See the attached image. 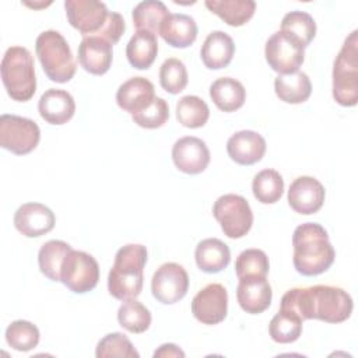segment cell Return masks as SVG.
I'll return each mask as SVG.
<instances>
[{
  "label": "cell",
  "instance_id": "cell-1",
  "mask_svg": "<svg viewBox=\"0 0 358 358\" xmlns=\"http://www.w3.org/2000/svg\"><path fill=\"white\" fill-rule=\"evenodd\" d=\"M352 298L340 287L312 285L288 289L280 309L296 313L302 320L319 319L326 323L345 322L352 313Z\"/></svg>",
  "mask_w": 358,
  "mask_h": 358
},
{
  "label": "cell",
  "instance_id": "cell-2",
  "mask_svg": "<svg viewBox=\"0 0 358 358\" xmlns=\"http://www.w3.org/2000/svg\"><path fill=\"white\" fill-rule=\"evenodd\" d=\"M292 246L294 267L302 275H319L334 263V248L329 241L327 231L317 222H305L296 227Z\"/></svg>",
  "mask_w": 358,
  "mask_h": 358
},
{
  "label": "cell",
  "instance_id": "cell-3",
  "mask_svg": "<svg viewBox=\"0 0 358 358\" xmlns=\"http://www.w3.org/2000/svg\"><path fill=\"white\" fill-rule=\"evenodd\" d=\"M147 263V249L143 245L122 246L108 274V291L120 301L137 298L143 289V268Z\"/></svg>",
  "mask_w": 358,
  "mask_h": 358
},
{
  "label": "cell",
  "instance_id": "cell-4",
  "mask_svg": "<svg viewBox=\"0 0 358 358\" xmlns=\"http://www.w3.org/2000/svg\"><path fill=\"white\" fill-rule=\"evenodd\" d=\"M1 81L8 96L18 102L29 101L36 91L35 64L24 46H10L1 59Z\"/></svg>",
  "mask_w": 358,
  "mask_h": 358
},
{
  "label": "cell",
  "instance_id": "cell-5",
  "mask_svg": "<svg viewBox=\"0 0 358 358\" xmlns=\"http://www.w3.org/2000/svg\"><path fill=\"white\" fill-rule=\"evenodd\" d=\"M35 52L48 78L55 83H67L76 74V60L64 36L48 29L38 35L35 41Z\"/></svg>",
  "mask_w": 358,
  "mask_h": 358
},
{
  "label": "cell",
  "instance_id": "cell-6",
  "mask_svg": "<svg viewBox=\"0 0 358 358\" xmlns=\"http://www.w3.org/2000/svg\"><path fill=\"white\" fill-rule=\"evenodd\" d=\"M333 98L341 106L358 102V32L352 31L344 41L333 66Z\"/></svg>",
  "mask_w": 358,
  "mask_h": 358
},
{
  "label": "cell",
  "instance_id": "cell-7",
  "mask_svg": "<svg viewBox=\"0 0 358 358\" xmlns=\"http://www.w3.org/2000/svg\"><path fill=\"white\" fill-rule=\"evenodd\" d=\"M213 215L220 222L222 232L231 239L245 236L253 224V213L248 200L234 193L224 194L215 200Z\"/></svg>",
  "mask_w": 358,
  "mask_h": 358
},
{
  "label": "cell",
  "instance_id": "cell-8",
  "mask_svg": "<svg viewBox=\"0 0 358 358\" xmlns=\"http://www.w3.org/2000/svg\"><path fill=\"white\" fill-rule=\"evenodd\" d=\"M99 280V266L94 256L83 250L71 249L60 270V281L76 294H85L94 289Z\"/></svg>",
  "mask_w": 358,
  "mask_h": 358
},
{
  "label": "cell",
  "instance_id": "cell-9",
  "mask_svg": "<svg viewBox=\"0 0 358 358\" xmlns=\"http://www.w3.org/2000/svg\"><path fill=\"white\" fill-rule=\"evenodd\" d=\"M41 140L39 126L22 116L4 113L0 116V145L17 155H25L36 148Z\"/></svg>",
  "mask_w": 358,
  "mask_h": 358
},
{
  "label": "cell",
  "instance_id": "cell-10",
  "mask_svg": "<svg viewBox=\"0 0 358 358\" xmlns=\"http://www.w3.org/2000/svg\"><path fill=\"white\" fill-rule=\"evenodd\" d=\"M264 56L268 66L278 74H289L299 70L305 59V48L281 31L274 32L266 42Z\"/></svg>",
  "mask_w": 358,
  "mask_h": 358
},
{
  "label": "cell",
  "instance_id": "cell-11",
  "mask_svg": "<svg viewBox=\"0 0 358 358\" xmlns=\"http://www.w3.org/2000/svg\"><path fill=\"white\" fill-rule=\"evenodd\" d=\"M187 289L189 275L178 263H164L152 275L151 292L161 303L172 305L179 302L187 294Z\"/></svg>",
  "mask_w": 358,
  "mask_h": 358
},
{
  "label": "cell",
  "instance_id": "cell-12",
  "mask_svg": "<svg viewBox=\"0 0 358 358\" xmlns=\"http://www.w3.org/2000/svg\"><path fill=\"white\" fill-rule=\"evenodd\" d=\"M64 8L70 25L76 28L83 38L98 34L110 13L105 3L96 0H66Z\"/></svg>",
  "mask_w": 358,
  "mask_h": 358
},
{
  "label": "cell",
  "instance_id": "cell-13",
  "mask_svg": "<svg viewBox=\"0 0 358 358\" xmlns=\"http://www.w3.org/2000/svg\"><path fill=\"white\" fill-rule=\"evenodd\" d=\"M192 313L203 324H218L228 313V292L224 285L213 282L201 288L192 299Z\"/></svg>",
  "mask_w": 358,
  "mask_h": 358
},
{
  "label": "cell",
  "instance_id": "cell-14",
  "mask_svg": "<svg viewBox=\"0 0 358 358\" xmlns=\"http://www.w3.org/2000/svg\"><path fill=\"white\" fill-rule=\"evenodd\" d=\"M172 159L180 172L197 175L207 168L210 162V150L201 138L186 136L175 141L172 147Z\"/></svg>",
  "mask_w": 358,
  "mask_h": 358
},
{
  "label": "cell",
  "instance_id": "cell-15",
  "mask_svg": "<svg viewBox=\"0 0 358 358\" xmlns=\"http://www.w3.org/2000/svg\"><path fill=\"white\" fill-rule=\"evenodd\" d=\"M324 187L312 176L296 178L288 189V203L295 213L309 215L317 213L324 203Z\"/></svg>",
  "mask_w": 358,
  "mask_h": 358
},
{
  "label": "cell",
  "instance_id": "cell-16",
  "mask_svg": "<svg viewBox=\"0 0 358 358\" xmlns=\"http://www.w3.org/2000/svg\"><path fill=\"white\" fill-rule=\"evenodd\" d=\"M55 222L53 211L41 203H25L14 214L15 229L27 238H38L50 232Z\"/></svg>",
  "mask_w": 358,
  "mask_h": 358
},
{
  "label": "cell",
  "instance_id": "cell-17",
  "mask_svg": "<svg viewBox=\"0 0 358 358\" xmlns=\"http://www.w3.org/2000/svg\"><path fill=\"white\" fill-rule=\"evenodd\" d=\"M273 298V291L268 280L262 275H248L239 278L236 288V299L239 306L250 315L264 312Z\"/></svg>",
  "mask_w": 358,
  "mask_h": 358
},
{
  "label": "cell",
  "instance_id": "cell-18",
  "mask_svg": "<svg viewBox=\"0 0 358 358\" xmlns=\"http://www.w3.org/2000/svg\"><path fill=\"white\" fill-rule=\"evenodd\" d=\"M227 152L239 165H253L264 157L266 140L257 131L241 130L228 138Z\"/></svg>",
  "mask_w": 358,
  "mask_h": 358
},
{
  "label": "cell",
  "instance_id": "cell-19",
  "mask_svg": "<svg viewBox=\"0 0 358 358\" xmlns=\"http://www.w3.org/2000/svg\"><path fill=\"white\" fill-rule=\"evenodd\" d=\"M112 46V43L99 36H85L78 45V63L85 71L102 76L110 69Z\"/></svg>",
  "mask_w": 358,
  "mask_h": 358
},
{
  "label": "cell",
  "instance_id": "cell-20",
  "mask_svg": "<svg viewBox=\"0 0 358 358\" xmlns=\"http://www.w3.org/2000/svg\"><path fill=\"white\" fill-rule=\"evenodd\" d=\"M155 98L154 84L144 77H131L116 91V102L120 109L134 115L147 108Z\"/></svg>",
  "mask_w": 358,
  "mask_h": 358
},
{
  "label": "cell",
  "instance_id": "cell-21",
  "mask_svg": "<svg viewBox=\"0 0 358 358\" xmlns=\"http://www.w3.org/2000/svg\"><path fill=\"white\" fill-rule=\"evenodd\" d=\"M38 110L43 120L59 126L67 123L73 117L76 112V102L67 91L49 88L41 95Z\"/></svg>",
  "mask_w": 358,
  "mask_h": 358
},
{
  "label": "cell",
  "instance_id": "cell-22",
  "mask_svg": "<svg viewBox=\"0 0 358 358\" xmlns=\"http://www.w3.org/2000/svg\"><path fill=\"white\" fill-rule=\"evenodd\" d=\"M161 38L173 48H187L197 38V24L193 17L180 13L169 14L159 28Z\"/></svg>",
  "mask_w": 358,
  "mask_h": 358
},
{
  "label": "cell",
  "instance_id": "cell-23",
  "mask_svg": "<svg viewBox=\"0 0 358 358\" xmlns=\"http://www.w3.org/2000/svg\"><path fill=\"white\" fill-rule=\"evenodd\" d=\"M235 53L232 38L224 31H213L203 42L200 56L204 66L210 70L227 67Z\"/></svg>",
  "mask_w": 358,
  "mask_h": 358
},
{
  "label": "cell",
  "instance_id": "cell-24",
  "mask_svg": "<svg viewBox=\"0 0 358 358\" xmlns=\"http://www.w3.org/2000/svg\"><path fill=\"white\" fill-rule=\"evenodd\" d=\"M197 267L204 273H218L231 262V252L227 243L217 238H207L197 243L194 250Z\"/></svg>",
  "mask_w": 358,
  "mask_h": 358
},
{
  "label": "cell",
  "instance_id": "cell-25",
  "mask_svg": "<svg viewBox=\"0 0 358 358\" xmlns=\"http://www.w3.org/2000/svg\"><path fill=\"white\" fill-rule=\"evenodd\" d=\"M210 98L220 110L235 112L243 106L246 90L241 81L231 77H221L210 85Z\"/></svg>",
  "mask_w": 358,
  "mask_h": 358
},
{
  "label": "cell",
  "instance_id": "cell-26",
  "mask_svg": "<svg viewBox=\"0 0 358 358\" xmlns=\"http://www.w3.org/2000/svg\"><path fill=\"white\" fill-rule=\"evenodd\" d=\"M158 53L157 35L148 31H136L126 45L129 63L138 70H147L154 63Z\"/></svg>",
  "mask_w": 358,
  "mask_h": 358
},
{
  "label": "cell",
  "instance_id": "cell-27",
  "mask_svg": "<svg viewBox=\"0 0 358 358\" xmlns=\"http://www.w3.org/2000/svg\"><path fill=\"white\" fill-rule=\"evenodd\" d=\"M275 95L287 103H302L312 92V83L306 73L295 71L289 74H278L274 80Z\"/></svg>",
  "mask_w": 358,
  "mask_h": 358
},
{
  "label": "cell",
  "instance_id": "cell-28",
  "mask_svg": "<svg viewBox=\"0 0 358 358\" xmlns=\"http://www.w3.org/2000/svg\"><path fill=\"white\" fill-rule=\"evenodd\" d=\"M206 7L217 14L225 24L241 27L255 14L256 3L253 0H206Z\"/></svg>",
  "mask_w": 358,
  "mask_h": 358
},
{
  "label": "cell",
  "instance_id": "cell-29",
  "mask_svg": "<svg viewBox=\"0 0 358 358\" xmlns=\"http://www.w3.org/2000/svg\"><path fill=\"white\" fill-rule=\"evenodd\" d=\"M71 249L73 248L67 242L59 239H52L43 243L38 253L41 273L52 281H60L62 263Z\"/></svg>",
  "mask_w": 358,
  "mask_h": 358
},
{
  "label": "cell",
  "instance_id": "cell-30",
  "mask_svg": "<svg viewBox=\"0 0 358 358\" xmlns=\"http://www.w3.org/2000/svg\"><path fill=\"white\" fill-rule=\"evenodd\" d=\"M168 7L159 0H145L138 3L131 13L133 24L137 31L159 34L161 24L169 15Z\"/></svg>",
  "mask_w": 358,
  "mask_h": 358
},
{
  "label": "cell",
  "instance_id": "cell-31",
  "mask_svg": "<svg viewBox=\"0 0 358 358\" xmlns=\"http://www.w3.org/2000/svg\"><path fill=\"white\" fill-rule=\"evenodd\" d=\"M280 31L306 48L316 35V22L310 14L296 10L284 15Z\"/></svg>",
  "mask_w": 358,
  "mask_h": 358
},
{
  "label": "cell",
  "instance_id": "cell-32",
  "mask_svg": "<svg viewBox=\"0 0 358 358\" xmlns=\"http://www.w3.org/2000/svg\"><path fill=\"white\" fill-rule=\"evenodd\" d=\"M252 190L257 201L274 204L284 193V179L275 169H263L253 178Z\"/></svg>",
  "mask_w": 358,
  "mask_h": 358
},
{
  "label": "cell",
  "instance_id": "cell-33",
  "mask_svg": "<svg viewBox=\"0 0 358 358\" xmlns=\"http://www.w3.org/2000/svg\"><path fill=\"white\" fill-rule=\"evenodd\" d=\"M210 117L208 105L196 95H185L176 103V119L189 129L203 127Z\"/></svg>",
  "mask_w": 358,
  "mask_h": 358
},
{
  "label": "cell",
  "instance_id": "cell-34",
  "mask_svg": "<svg viewBox=\"0 0 358 358\" xmlns=\"http://www.w3.org/2000/svg\"><path fill=\"white\" fill-rule=\"evenodd\" d=\"M302 322L296 313L280 309L268 324V333L275 343H294L302 333Z\"/></svg>",
  "mask_w": 358,
  "mask_h": 358
},
{
  "label": "cell",
  "instance_id": "cell-35",
  "mask_svg": "<svg viewBox=\"0 0 358 358\" xmlns=\"http://www.w3.org/2000/svg\"><path fill=\"white\" fill-rule=\"evenodd\" d=\"M119 324L130 333H144L151 324L150 310L136 298L124 301L117 310Z\"/></svg>",
  "mask_w": 358,
  "mask_h": 358
},
{
  "label": "cell",
  "instance_id": "cell-36",
  "mask_svg": "<svg viewBox=\"0 0 358 358\" xmlns=\"http://www.w3.org/2000/svg\"><path fill=\"white\" fill-rule=\"evenodd\" d=\"M39 337L38 327L28 320H14L6 329V341L17 351H31L38 345Z\"/></svg>",
  "mask_w": 358,
  "mask_h": 358
},
{
  "label": "cell",
  "instance_id": "cell-37",
  "mask_svg": "<svg viewBox=\"0 0 358 358\" xmlns=\"http://www.w3.org/2000/svg\"><path fill=\"white\" fill-rule=\"evenodd\" d=\"M187 70L182 60L176 57L166 59L159 69V84L169 94H179L187 85Z\"/></svg>",
  "mask_w": 358,
  "mask_h": 358
},
{
  "label": "cell",
  "instance_id": "cell-38",
  "mask_svg": "<svg viewBox=\"0 0 358 358\" xmlns=\"http://www.w3.org/2000/svg\"><path fill=\"white\" fill-rule=\"evenodd\" d=\"M268 268V257L260 249H246L239 253L235 262V273L238 278H243L248 275L266 277Z\"/></svg>",
  "mask_w": 358,
  "mask_h": 358
},
{
  "label": "cell",
  "instance_id": "cell-39",
  "mask_svg": "<svg viewBox=\"0 0 358 358\" xmlns=\"http://www.w3.org/2000/svg\"><path fill=\"white\" fill-rule=\"evenodd\" d=\"M96 358L120 357V358H138L140 354L133 347L131 341L122 333H109L99 340L95 351Z\"/></svg>",
  "mask_w": 358,
  "mask_h": 358
},
{
  "label": "cell",
  "instance_id": "cell-40",
  "mask_svg": "<svg viewBox=\"0 0 358 358\" xmlns=\"http://www.w3.org/2000/svg\"><path fill=\"white\" fill-rule=\"evenodd\" d=\"M133 122L144 129H158L169 119V106L164 98L155 96L143 110L131 115Z\"/></svg>",
  "mask_w": 358,
  "mask_h": 358
},
{
  "label": "cell",
  "instance_id": "cell-41",
  "mask_svg": "<svg viewBox=\"0 0 358 358\" xmlns=\"http://www.w3.org/2000/svg\"><path fill=\"white\" fill-rule=\"evenodd\" d=\"M124 29H126V24H124L123 17L116 11H110L109 17H108L105 25L101 28V31L91 36H99V38L108 41L109 43L115 45L120 39V36L124 34Z\"/></svg>",
  "mask_w": 358,
  "mask_h": 358
},
{
  "label": "cell",
  "instance_id": "cell-42",
  "mask_svg": "<svg viewBox=\"0 0 358 358\" xmlns=\"http://www.w3.org/2000/svg\"><path fill=\"white\" fill-rule=\"evenodd\" d=\"M166 358V357H180L183 358L185 357V352L175 344H162L158 350H155L154 352V358Z\"/></svg>",
  "mask_w": 358,
  "mask_h": 358
}]
</instances>
